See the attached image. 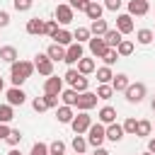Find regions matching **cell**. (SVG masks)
Segmentation results:
<instances>
[{
    "mask_svg": "<svg viewBox=\"0 0 155 155\" xmlns=\"http://www.w3.org/2000/svg\"><path fill=\"white\" fill-rule=\"evenodd\" d=\"M10 73H12V85L19 87V85H22L24 80H29V75L34 73V63H29V61H15L12 68H10Z\"/></svg>",
    "mask_w": 155,
    "mask_h": 155,
    "instance_id": "6da1fadb",
    "label": "cell"
},
{
    "mask_svg": "<svg viewBox=\"0 0 155 155\" xmlns=\"http://www.w3.org/2000/svg\"><path fill=\"white\" fill-rule=\"evenodd\" d=\"M70 126H73V131H75V136H82L90 126H92V116L87 114V111H80L78 116H73V121H70Z\"/></svg>",
    "mask_w": 155,
    "mask_h": 155,
    "instance_id": "7a4b0ae2",
    "label": "cell"
},
{
    "mask_svg": "<svg viewBox=\"0 0 155 155\" xmlns=\"http://www.w3.org/2000/svg\"><path fill=\"white\" fill-rule=\"evenodd\" d=\"M104 140H107V136H104V126H102V124H92V126L87 128V143L94 145V148H102Z\"/></svg>",
    "mask_w": 155,
    "mask_h": 155,
    "instance_id": "3957f363",
    "label": "cell"
},
{
    "mask_svg": "<svg viewBox=\"0 0 155 155\" xmlns=\"http://www.w3.org/2000/svg\"><path fill=\"white\" fill-rule=\"evenodd\" d=\"M34 70H39L41 75L51 78V75H53V61H51L46 53H36V61H34Z\"/></svg>",
    "mask_w": 155,
    "mask_h": 155,
    "instance_id": "277c9868",
    "label": "cell"
},
{
    "mask_svg": "<svg viewBox=\"0 0 155 155\" xmlns=\"http://www.w3.org/2000/svg\"><path fill=\"white\" fill-rule=\"evenodd\" d=\"M124 92H126V99H128L131 104H138V102H143V97H145V85H143V82H133V85H128Z\"/></svg>",
    "mask_w": 155,
    "mask_h": 155,
    "instance_id": "5b68a950",
    "label": "cell"
},
{
    "mask_svg": "<svg viewBox=\"0 0 155 155\" xmlns=\"http://www.w3.org/2000/svg\"><path fill=\"white\" fill-rule=\"evenodd\" d=\"M75 107H78L80 111H90L92 107H97V94H94V92H80Z\"/></svg>",
    "mask_w": 155,
    "mask_h": 155,
    "instance_id": "8992f818",
    "label": "cell"
},
{
    "mask_svg": "<svg viewBox=\"0 0 155 155\" xmlns=\"http://www.w3.org/2000/svg\"><path fill=\"white\" fill-rule=\"evenodd\" d=\"M80 58H82V44H75V41H73V44L65 48V58H63V61H65L68 65H73V63H78Z\"/></svg>",
    "mask_w": 155,
    "mask_h": 155,
    "instance_id": "52a82bcc",
    "label": "cell"
},
{
    "mask_svg": "<svg viewBox=\"0 0 155 155\" xmlns=\"http://www.w3.org/2000/svg\"><path fill=\"white\" fill-rule=\"evenodd\" d=\"M148 10H150V5H148V0H128V15L133 17H143V15H148Z\"/></svg>",
    "mask_w": 155,
    "mask_h": 155,
    "instance_id": "ba28073f",
    "label": "cell"
},
{
    "mask_svg": "<svg viewBox=\"0 0 155 155\" xmlns=\"http://www.w3.org/2000/svg\"><path fill=\"white\" fill-rule=\"evenodd\" d=\"M63 92V80L61 78H46V82H44V94H61Z\"/></svg>",
    "mask_w": 155,
    "mask_h": 155,
    "instance_id": "9c48e42d",
    "label": "cell"
},
{
    "mask_svg": "<svg viewBox=\"0 0 155 155\" xmlns=\"http://www.w3.org/2000/svg\"><path fill=\"white\" fill-rule=\"evenodd\" d=\"M5 97H7V104H10V107H17V104L22 107V104H24V99H27V94H24L19 87H10Z\"/></svg>",
    "mask_w": 155,
    "mask_h": 155,
    "instance_id": "30bf717a",
    "label": "cell"
},
{
    "mask_svg": "<svg viewBox=\"0 0 155 155\" xmlns=\"http://www.w3.org/2000/svg\"><path fill=\"white\" fill-rule=\"evenodd\" d=\"M56 22L70 24V22H73V7H70V5H58V7H56Z\"/></svg>",
    "mask_w": 155,
    "mask_h": 155,
    "instance_id": "8fae6325",
    "label": "cell"
},
{
    "mask_svg": "<svg viewBox=\"0 0 155 155\" xmlns=\"http://www.w3.org/2000/svg\"><path fill=\"white\" fill-rule=\"evenodd\" d=\"M116 31L131 34V31H133V17H131V15H119V17H116Z\"/></svg>",
    "mask_w": 155,
    "mask_h": 155,
    "instance_id": "7c38bea8",
    "label": "cell"
},
{
    "mask_svg": "<svg viewBox=\"0 0 155 155\" xmlns=\"http://www.w3.org/2000/svg\"><path fill=\"white\" fill-rule=\"evenodd\" d=\"M102 39H104V44H107V48H116V46L121 44V39H124V34H121V31H116V29H107V34H104Z\"/></svg>",
    "mask_w": 155,
    "mask_h": 155,
    "instance_id": "4fadbf2b",
    "label": "cell"
},
{
    "mask_svg": "<svg viewBox=\"0 0 155 155\" xmlns=\"http://www.w3.org/2000/svg\"><path fill=\"white\" fill-rule=\"evenodd\" d=\"M104 51H107V44H104V39H102V36L90 39V53H92V56L102 58V56H104Z\"/></svg>",
    "mask_w": 155,
    "mask_h": 155,
    "instance_id": "5bb4252c",
    "label": "cell"
},
{
    "mask_svg": "<svg viewBox=\"0 0 155 155\" xmlns=\"http://www.w3.org/2000/svg\"><path fill=\"white\" fill-rule=\"evenodd\" d=\"M104 136H107L111 143H119V140L124 138V128H121L119 124H109V126L104 128Z\"/></svg>",
    "mask_w": 155,
    "mask_h": 155,
    "instance_id": "9a60e30c",
    "label": "cell"
},
{
    "mask_svg": "<svg viewBox=\"0 0 155 155\" xmlns=\"http://www.w3.org/2000/svg\"><path fill=\"white\" fill-rule=\"evenodd\" d=\"M51 39H56V41H53V44H58V46H63V48H65V46H70V44H73V34H70V31H68V29H58V31H56V34H53V36H51Z\"/></svg>",
    "mask_w": 155,
    "mask_h": 155,
    "instance_id": "2e32d148",
    "label": "cell"
},
{
    "mask_svg": "<svg viewBox=\"0 0 155 155\" xmlns=\"http://www.w3.org/2000/svg\"><path fill=\"white\" fill-rule=\"evenodd\" d=\"M102 12H104V7L99 5V2H94V0H90V5L85 7V15L94 22V19H102Z\"/></svg>",
    "mask_w": 155,
    "mask_h": 155,
    "instance_id": "e0dca14e",
    "label": "cell"
},
{
    "mask_svg": "<svg viewBox=\"0 0 155 155\" xmlns=\"http://www.w3.org/2000/svg\"><path fill=\"white\" fill-rule=\"evenodd\" d=\"M128 85H131V82H128V75H124V73H119V75L111 78V90H114V92H124Z\"/></svg>",
    "mask_w": 155,
    "mask_h": 155,
    "instance_id": "ac0fdd59",
    "label": "cell"
},
{
    "mask_svg": "<svg viewBox=\"0 0 155 155\" xmlns=\"http://www.w3.org/2000/svg\"><path fill=\"white\" fill-rule=\"evenodd\" d=\"M27 34H31V36L44 34V22H41L39 17H31V19L27 22Z\"/></svg>",
    "mask_w": 155,
    "mask_h": 155,
    "instance_id": "d6986e66",
    "label": "cell"
},
{
    "mask_svg": "<svg viewBox=\"0 0 155 155\" xmlns=\"http://www.w3.org/2000/svg\"><path fill=\"white\" fill-rule=\"evenodd\" d=\"M46 56H48L51 61H63V58H65V48L58 46V44H51V46L46 48Z\"/></svg>",
    "mask_w": 155,
    "mask_h": 155,
    "instance_id": "ffe728a7",
    "label": "cell"
},
{
    "mask_svg": "<svg viewBox=\"0 0 155 155\" xmlns=\"http://www.w3.org/2000/svg\"><path fill=\"white\" fill-rule=\"evenodd\" d=\"M99 121L102 124H114L116 121V109L114 107H102L99 109Z\"/></svg>",
    "mask_w": 155,
    "mask_h": 155,
    "instance_id": "44dd1931",
    "label": "cell"
},
{
    "mask_svg": "<svg viewBox=\"0 0 155 155\" xmlns=\"http://www.w3.org/2000/svg\"><path fill=\"white\" fill-rule=\"evenodd\" d=\"M0 58L12 65V63L17 61V48H15V46H2V48H0Z\"/></svg>",
    "mask_w": 155,
    "mask_h": 155,
    "instance_id": "7402d4cb",
    "label": "cell"
},
{
    "mask_svg": "<svg viewBox=\"0 0 155 155\" xmlns=\"http://www.w3.org/2000/svg\"><path fill=\"white\" fill-rule=\"evenodd\" d=\"M78 73H80V75L94 73V61H92V58H80V61H78Z\"/></svg>",
    "mask_w": 155,
    "mask_h": 155,
    "instance_id": "603a6c76",
    "label": "cell"
},
{
    "mask_svg": "<svg viewBox=\"0 0 155 155\" xmlns=\"http://www.w3.org/2000/svg\"><path fill=\"white\" fill-rule=\"evenodd\" d=\"M111 78H114V73H111V68H109V65L97 68V80H99V85H109V82H111Z\"/></svg>",
    "mask_w": 155,
    "mask_h": 155,
    "instance_id": "cb8c5ba5",
    "label": "cell"
},
{
    "mask_svg": "<svg viewBox=\"0 0 155 155\" xmlns=\"http://www.w3.org/2000/svg\"><path fill=\"white\" fill-rule=\"evenodd\" d=\"M73 116H75V114H73V109H70V107H65V104H63V107H58V111H56V119H58L61 124H70V121H73Z\"/></svg>",
    "mask_w": 155,
    "mask_h": 155,
    "instance_id": "d4e9b609",
    "label": "cell"
},
{
    "mask_svg": "<svg viewBox=\"0 0 155 155\" xmlns=\"http://www.w3.org/2000/svg\"><path fill=\"white\" fill-rule=\"evenodd\" d=\"M107 29H109V27H107V22H104V19H94V22H92V27H90V34H94V36H104V34H107Z\"/></svg>",
    "mask_w": 155,
    "mask_h": 155,
    "instance_id": "484cf974",
    "label": "cell"
},
{
    "mask_svg": "<svg viewBox=\"0 0 155 155\" xmlns=\"http://www.w3.org/2000/svg\"><path fill=\"white\" fill-rule=\"evenodd\" d=\"M61 99H63V104L65 107H75V102H78V92L70 87V90H63L61 92Z\"/></svg>",
    "mask_w": 155,
    "mask_h": 155,
    "instance_id": "4316f807",
    "label": "cell"
},
{
    "mask_svg": "<svg viewBox=\"0 0 155 155\" xmlns=\"http://www.w3.org/2000/svg\"><path fill=\"white\" fill-rule=\"evenodd\" d=\"M15 119V111L10 104H0V124H10Z\"/></svg>",
    "mask_w": 155,
    "mask_h": 155,
    "instance_id": "83f0119b",
    "label": "cell"
},
{
    "mask_svg": "<svg viewBox=\"0 0 155 155\" xmlns=\"http://www.w3.org/2000/svg\"><path fill=\"white\" fill-rule=\"evenodd\" d=\"M73 41H75V44L90 41V29H87V27H78V29H75V34H73Z\"/></svg>",
    "mask_w": 155,
    "mask_h": 155,
    "instance_id": "f1b7e54d",
    "label": "cell"
},
{
    "mask_svg": "<svg viewBox=\"0 0 155 155\" xmlns=\"http://www.w3.org/2000/svg\"><path fill=\"white\" fill-rule=\"evenodd\" d=\"M116 53H119V56H131V53H133V41L121 39V44L116 46Z\"/></svg>",
    "mask_w": 155,
    "mask_h": 155,
    "instance_id": "f546056e",
    "label": "cell"
},
{
    "mask_svg": "<svg viewBox=\"0 0 155 155\" xmlns=\"http://www.w3.org/2000/svg\"><path fill=\"white\" fill-rule=\"evenodd\" d=\"M73 150H75V155H82V153L87 150V138L75 136V138H73Z\"/></svg>",
    "mask_w": 155,
    "mask_h": 155,
    "instance_id": "4dcf8cb0",
    "label": "cell"
},
{
    "mask_svg": "<svg viewBox=\"0 0 155 155\" xmlns=\"http://www.w3.org/2000/svg\"><path fill=\"white\" fill-rule=\"evenodd\" d=\"M136 39H138V44H143V46H145V44H150L155 36H153V31H150V29H138V31H136Z\"/></svg>",
    "mask_w": 155,
    "mask_h": 155,
    "instance_id": "1f68e13d",
    "label": "cell"
},
{
    "mask_svg": "<svg viewBox=\"0 0 155 155\" xmlns=\"http://www.w3.org/2000/svg\"><path fill=\"white\" fill-rule=\"evenodd\" d=\"M70 87H73V90H75V92L80 94V92H87V87H90V82H87V78H85V75H80V78H78V80H75V82L70 85Z\"/></svg>",
    "mask_w": 155,
    "mask_h": 155,
    "instance_id": "d6a6232c",
    "label": "cell"
},
{
    "mask_svg": "<svg viewBox=\"0 0 155 155\" xmlns=\"http://www.w3.org/2000/svg\"><path fill=\"white\" fill-rule=\"evenodd\" d=\"M94 94H97V99H111V94H114V90H111V85H99Z\"/></svg>",
    "mask_w": 155,
    "mask_h": 155,
    "instance_id": "836d02e7",
    "label": "cell"
},
{
    "mask_svg": "<svg viewBox=\"0 0 155 155\" xmlns=\"http://www.w3.org/2000/svg\"><path fill=\"white\" fill-rule=\"evenodd\" d=\"M150 131H153V124L150 121H138V126H136V136H150Z\"/></svg>",
    "mask_w": 155,
    "mask_h": 155,
    "instance_id": "e575fe53",
    "label": "cell"
},
{
    "mask_svg": "<svg viewBox=\"0 0 155 155\" xmlns=\"http://www.w3.org/2000/svg\"><path fill=\"white\" fill-rule=\"evenodd\" d=\"M102 58H104V63H107V65H114V63L119 61V53H116V48H107Z\"/></svg>",
    "mask_w": 155,
    "mask_h": 155,
    "instance_id": "d590c367",
    "label": "cell"
},
{
    "mask_svg": "<svg viewBox=\"0 0 155 155\" xmlns=\"http://www.w3.org/2000/svg\"><path fill=\"white\" fill-rule=\"evenodd\" d=\"M48 153H51V155H63V153H65V143H63V140H53V143L48 145Z\"/></svg>",
    "mask_w": 155,
    "mask_h": 155,
    "instance_id": "8d00e7d4",
    "label": "cell"
},
{
    "mask_svg": "<svg viewBox=\"0 0 155 155\" xmlns=\"http://www.w3.org/2000/svg\"><path fill=\"white\" fill-rule=\"evenodd\" d=\"M56 31H58V22H56V19L44 22V34H46V36H53Z\"/></svg>",
    "mask_w": 155,
    "mask_h": 155,
    "instance_id": "74e56055",
    "label": "cell"
},
{
    "mask_svg": "<svg viewBox=\"0 0 155 155\" xmlns=\"http://www.w3.org/2000/svg\"><path fill=\"white\" fill-rule=\"evenodd\" d=\"M136 126H138V121L131 116V119H126V121H124V126H121V128H124V133H133V136H136Z\"/></svg>",
    "mask_w": 155,
    "mask_h": 155,
    "instance_id": "f35d334b",
    "label": "cell"
},
{
    "mask_svg": "<svg viewBox=\"0 0 155 155\" xmlns=\"http://www.w3.org/2000/svg\"><path fill=\"white\" fill-rule=\"evenodd\" d=\"M29 155H48V145L46 143H34V148H31Z\"/></svg>",
    "mask_w": 155,
    "mask_h": 155,
    "instance_id": "ab89813d",
    "label": "cell"
},
{
    "mask_svg": "<svg viewBox=\"0 0 155 155\" xmlns=\"http://www.w3.org/2000/svg\"><path fill=\"white\" fill-rule=\"evenodd\" d=\"M5 140H7L10 145H17V143L22 140V133H19V131H12V128H10V133H7V138H5Z\"/></svg>",
    "mask_w": 155,
    "mask_h": 155,
    "instance_id": "60d3db41",
    "label": "cell"
},
{
    "mask_svg": "<svg viewBox=\"0 0 155 155\" xmlns=\"http://www.w3.org/2000/svg\"><path fill=\"white\" fill-rule=\"evenodd\" d=\"M31 2H34V0H15V10H17V12H27V10L31 7Z\"/></svg>",
    "mask_w": 155,
    "mask_h": 155,
    "instance_id": "b9f144b4",
    "label": "cell"
},
{
    "mask_svg": "<svg viewBox=\"0 0 155 155\" xmlns=\"http://www.w3.org/2000/svg\"><path fill=\"white\" fill-rule=\"evenodd\" d=\"M31 107H34V111H46L48 107H46V99L44 97H36L34 102H31Z\"/></svg>",
    "mask_w": 155,
    "mask_h": 155,
    "instance_id": "7bdbcfd3",
    "label": "cell"
},
{
    "mask_svg": "<svg viewBox=\"0 0 155 155\" xmlns=\"http://www.w3.org/2000/svg\"><path fill=\"white\" fill-rule=\"evenodd\" d=\"M68 5H70L73 10H82V12H85V7L90 5V0H68Z\"/></svg>",
    "mask_w": 155,
    "mask_h": 155,
    "instance_id": "ee69618b",
    "label": "cell"
},
{
    "mask_svg": "<svg viewBox=\"0 0 155 155\" xmlns=\"http://www.w3.org/2000/svg\"><path fill=\"white\" fill-rule=\"evenodd\" d=\"M78 78H80V73H78V70H75V68H70V70H68V73H65V82H70V85H73V82H75V80H78Z\"/></svg>",
    "mask_w": 155,
    "mask_h": 155,
    "instance_id": "f6af8a7d",
    "label": "cell"
},
{
    "mask_svg": "<svg viewBox=\"0 0 155 155\" xmlns=\"http://www.w3.org/2000/svg\"><path fill=\"white\" fill-rule=\"evenodd\" d=\"M44 99H46V107L51 109V107H58V94H44Z\"/></svg>",
    "mask_w": 155,
    "mask_h": 155,
    "instance_id": "bcb514c9",
    "label": "cell"
},
{
    "mask_svg": "<svg viewBox=\"0 0 155 155\" xmlns=\"http://www.w3.org/2000/svg\"><path fill=\"white\" fill-rule=\"evenodd\" d=\"M104 7L111 10V12H116V10L121 7V0H104Z\"/></svg>",
    "mask_w": 155,
    "mask_h": 155,
    "instance_id": "7dc6e473",
    "label": "cell"
},
{
    "mask_svg": "<svg viewBox=\"0 0 155 155\" xmlns=\"http://www.w3.org/2000/svg\"><path fill=\"white\" fill-rule=\"evenodd\" d=\"M7 24H10V15L5 10H0V27H7Z\"/></svg>",
    "mask_w": 155,
    "mask_h": 155,
    "instance_id": "c3c4849f",
    "label": "cell"
},
{
    "mask_svg": "<svg viewBox=\"0 0 155 155\" xmlns=\"http://www.w3.org/2000/svg\"><path fill=\"white\" fill-rule=\"evenodd\" d=\"M7 133H10V126H7V124H0V140H5Z\"/></svg>",
    "mask_w": 155,
    "mask_h": 155,
    "instance_id": "681fc988",
    "label": "cell"
},
{
    "mask_svg": "<svg viewBox=\"0 0 155 155\" xmlns=\"http://www.w3.org/2000/svg\"><path fill=\"white\" fill-rule=\"evenodd\" d=\"M148 153H153V155H155V138L148 143Z\"/></svg>",
    "mask_w": 155,
    "mask_h": 155,
    "instance_id": "f907efd6",
    "label": "cell"
},
{
    "mask_svg": "<svg viewBox=\"0 0 155 155\" xmlns=\"http://www.w3.org/2000/svg\"><path fill=\"white\" fill-rule=\"evenodd\" d=\"M94 155H109V150H104V148H94Z\"/></svg>",
    "mask_w": 155,
    "mask_h": 155,
    "instance_id": "816d5d0a",
    "label": "cell"
},
{
    "mask_svg": "<svg viewBox=\"0 0 155 155\" xmlns=\"http://www.w3.org/2000/svg\"><path fill=\"white\" fill-rule=\"evenodd\" d=\"M7 155H22V153H19V150H15V148H12V150H10V153H7Z\"/></svg>",
    "mask_w": 155,
    "mask_h": 155,
    "instance_id": "f5cc1de1",
    "label": "cell"
},
{
    "mask_svg": "<svg viewBox=\"0 0 155 155\" xmlns=\"http://www.w3.org/2000/svg\"><path fill=\"white\" fill-rule=\"evenodd\" d=\"M2 90H5V85H2V78H0V92H2Z\"/></svg>",
    "mask_w": 155,
    "mask_h": 155,
    "instance_id": "db71d44e",
    "label": "cell"
},
{
    "mask_svg": "<svg viewBox=\"0 0 155 155\" xmlns=\"http://www.w3.org/2000/svg\"><path fill=\"white\" fill-rule=\"evenodd\" d=\"M153 111H155V99H153Z\"/></svg>",
    "mask_w": 155,
    "mask_h": 155,
    "instance_id": "11a10c76",
    "label": "cell"
},
{
    "mask_svg": "<svg viewBox=\"0 0 155 155\" xmlns=\"http://www.w3.org/2000/svg\"><path fill=\"white\" fill-rule=\"evenodd\" d=\"M145 155H153V153H145Z\"/></svg>",
    "mask_w": 155,
    "mask_h": 155,
    "instance_id": "9f6ffc18",
    "label": "cell"
},
{
    "mask_svg": "<svg viewBox=\"0 0 155 155\" xmlns=\"http://www.w3.org/2000/svg\"><path fill=\"white\" fill-rule=\"evenodd\" d=\"M94 2H97V0H94Z\"/></svg>",
    "mask_w": 155,
    "mask_h": 155,
    "instance_id": "6f0895ef",
    "label": "cell"
}]
</instances>
